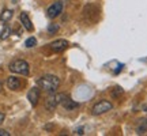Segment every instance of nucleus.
<instances>
[{
	"label": "nucleus",
	"instance_id": "f257e3e1",
	"mask_svg": "<svg viewBox=\"0 0 147 136\" xmlns=\"http://www.w3.org/2000/svg\"><path fill=\"white\" fill-rule=\"evenodd\" d=\"M37 86L48 93H55L60 86V79L56 75H44L37 79Z\"/></svg>",
	"mask_w": 147,
	"mask_h": 136
},
{
	"label": "nucleus",
	"instance_id": "f03ea898",
	"mask_svg": "<svg viewBox=\"0 0 147 136\" xmlns=\"http://www.w3.org/2000/svg\"><path fill=\"white\" fill-rule=\"evenodd\" d=\"M68 95L67 94H63V93H53L48 97L45 100V108L48 110H55L57 108L59 105L63 104V101L67 98Z\"/></svg>",
	"mask_w": 147,
	"mask_h": 136
},
{
	"label": "nucleus",
	"instance_id": "7ed1b4c3",
	"mask_svg": "<svg viewBox=\"0 0 147 136\" xmlns=\"http://www.w3.org/2000/svg\"><path fill=\"white\" fill-rule=\"evenodd\" d=\"M10 71L14 73L27 76L29 72H30V67H29V63L25 61V60H15V61H12L10 64Z\"/></svg>",
	"mask_w": 147,
	"mask_h": 136
},
{
	"label": "nucleus",
	"instance_id": "20e7f679",
	"mask_svg": "<svg viewBox=\"0 0 147 136\" xmlns=\"http://www.w3.org/2000/svg\"><path fill=\"white\" fill-rule=\"evenodd\" d=\"M112 108H113V105L110 104L109 101H100V102H97V104L91 108V113H93V116H101L104 114V113H106V112H109V110H112Z\"/></svg>",
	"mask_w": 147,
	"mask_h": 136
},
{
	"label": "nucleus",
	"instance_id": "39448f33",
	"mask_svg": "<svg viewBox=\"0 0 147 136\" xmlns=\"http://www.w3.org/2000/svg\"><path fill=\"white\" fill-rule=\"evenodd\" d=\"M61 12H63V1H61V0H57V1H55L53 4H51L48 7L47 15H48V18L55 19V18H57Z\"/></svg>",
	"mask_w": 147,
	"mask_h": 136
},
{
	"label": "nucleus",
	"instance_id": "423d86ee",
	"mask_svg": "<svg viewBox=\"0 0 147 136\" xmlns=\"http://www.w3.org/2000/svg\"><path fill=\"white\" fill-rule=\"evenodd\" d=\"M7 87L12 91H18V90H21L22 87V82L19 78H16V76H8L7 78Z\"/></svg>",
	"mask_w": 147,
	"mask_h": 136
},
{
	"label": "nucleus",
	"instance_id": "0eeeda50",
	"mask_svg": "<svg viewBox=\"0 0 147 136\" xmlns=\"http://www.w3.org/2000/svg\"><path fill=\"white\" fill-rule=\"evenodd\" d=\"M27 100L30 101L32 106H37L38 100H40V87H33L27 93Z\"/></svg>",
	"mask_w": 147,
	"mask_h": 136
},
{
	"label": "nucleus",
	"instance_id": "6e6552de",
	"mask_svg": "<svg viewBox=\"0 0 147 136\" xmlns=\"http://www.w3.org/2000/svg\"><path fill=\"white\" fill-rule=\"evenodd\" d=\"M67 48H68V41L65 40H56L51 44V49L53 52H63Z\"/></svg>",
	"mask_w": 147,
	"mask_h": 136
},
{
	"label": "nucleus",
	"instance_id": "1a4fd4ad",
	"mask_svg": "<svg viewBox=\"0 0 147 136\" xmlns=\"http://www.w3.org/2000/svg\"><path fill=\"white\" fill-rule=\"evenodd\" d=\"M21 23L27 32H33L34 27H33V23H32V21H30L29 15H27V12H22L21 14Z\"/></svg>",
	"mask_w": 147,
	"mask_h": 136
},
{
	"label": "nucleus",
	"instance_id": "9d476101",
	"mask_svg": "<svg viewBox=\"0 0 147 136\" xmlns=\"http://www.w3.org/2000/svg\"><path fill=\"white\" fill-rule=\"evenodd\" d=\"M146 132H147V118H142V120H139V123H138L136 133L138 135H143Z\"/></svg>",
	"mask_w": 147,
	"mask_h": 136
},
{
	"label": "nucleus",
	"instance_id": "9b49d317",
	"mask_svg": "<svg viewBox=\"0 0 147 136\" xmlns=\"http://www.w3.org/2000/svg\"><path fill=\"white\" fill-rule=\"evenodd\" d=\"M63 108L65 110H72V109H75V108H78L79 106V104L78 102H75V101H72V100H69L68 97H67V98H65V100L63 101Z\"/></svg>",
	"mask_w": 147,
	"mask_h": 136
},
{
	"label": "nucleus",
	"instance_id": "f8f14e48",
	"mask_svg": "<svg viewBox=\"0 0 147 136\" xmlns=\"http://www.w3.org/2000/svg\"><path fill=\"white\" fill-rule=\"evenodd\" d=\"M12 18V11L11 10H4L0 14V21L1 22H8Z\"/></svg>",
	"mask_w": 147,
	"mask_h": 136
},
{
	"label": "nucleus",
	"instance_id": "ddd939ff",
	"mask_svg": "<svg viewBox=\"0 0 147 136\" xmlns=\"http://www.w3.org/2000/svg\"><path fill=\"white\" fill-rule=\"evenodd\" d=\"M10 33H11V29L8 26H4L3 27V30L0 32V40H5L7 37L10 36Z\"/></svg>",
	"mask_w": 147,
	"mask_h": 136
},
{
	"label": "nucleus",
	"instance_id": "4468645a",
	"mask_svg": "<svg viewBox=\"0 0 147 136\" xmlns=\"http://www.w3.org/2000/svg\"><path fill=\"white\" fill-rule=\"evenodd\" d=\"M123 93H124V90L117 86V87H115V89L112 90V97H113V98H117V97H120Z\"/></svg>",
	"mask_w": 147,
	"mask_h": 136
},
{
	"label": "nucleus",
	"instance_id": "2eb2a0df",
	"mask_svg": "<svg viewBox=\"0 0 147 136\" xmlns=\"http://www.w3.org/2000/svg\"><path fill=\"white\" fill-rule=\"evenodd\" d=\"M25 45H26V48H33L37 45V40L34 38V37H30V38H27L26 42H25Z\"/></svg>",
	"mask_w": 147,
	"mask_h": 136
},
{
	"label": "nucleus",
	"instance_id": "dca6fc26",
	"mask_svg": "<svg viewBox=\"0 0 147 136\" xmlns=\"http://www.w3.org/2000/svg\"><path fill=\"white\" fill-rule=\"evenodd\" d=\"M48 32L51 33V34L57 33L59 32V25H57V23H51V25L48 26Z\"/></svg>",
	"mask_w": 147,
	"mask_h": 136
},
{
	"label": "nucleus",
	"instance_id": "f3484780",
	"mask_svg": "<svg viewBox=\"0 0 147 136\" xmlns=\"http://www.w3.org/2000/svg\"><path fill=\"white\" fill-rule=\"evenodd\" d=\"M0 136H10V132H7L5 129H0Z\"/></svg>",
	"mask_w": 147,
	"mask_h": 136
},
{
	"label": "nucleus",
	"instance_id": "a211bd4d",
	"mask_svg": "<svg viewBox=\"0 0 147 136\" xmlns=\"http://www.w3.org/2000/svg\"><path fill=\"white\" fill-rule=\"evenodd\" d=\"M4 118H5V114H4V113H0V125L3 124V121H4Z\"/></svg>",
	"mask_w": 147,
	"mask_h": 136
},
{
	"label": "nucleus",
	"instance_id": "6ab92c4d",
	"mask_svg": "<svg viewBox=\"0 0 147 136\" xmlns=\"http://www.w3.org/2000/svg\"><path fill=\"white\" fill-rule=\"evenodd\" d=\"M75 133H76V135H82V133H84V132H83V129H82V128H79V129L75 132Z\"/></svg>",
	"mask_w": 147,
	"mask_h": 136
},
{
	"label": "nucleus",
	"instance_id": "aec40b11",
	"mask_svg": "<svg viewBox=\"0 0 147 136\" xmlns=\"http://www.w3.org/2000/svg\"><path fill=\"white\" fill-rule=\"evenodd\" d=\"M143 110H144V112L147 113V105H144V106H143Z\"/></svg>",
	"mask_w": 147,
	"mask_h": 136
},
{
	"label": "nucleus",
	"instance_id": "412c9836",
	"mask_svg": "<svg viewBox=\"0 0 147 136\" xmlns=\"http://www.w3.org/2000/svg\"><path fill=\"white\" fill-rule=\"evenodd\" d=\"M12 3H18V0H12Z\"/></svg>",
	"mask_w": 147,
	"mask_h": 136
},
{
	"label": "nucleus",
	"instance_id": "4be33fe9",
	"mask_svg": "<svg viewBox=\"0 0 147 136\" xmlns=\"http://www.w3.org/2000/svg\"><path fill=\"white\" fill-rule=\"evenodd\" d=\"M0 89H1V83H0Z\"/></svg>",
	"mask_w": 147,
	"mask_h": 136
}]
</instances>
